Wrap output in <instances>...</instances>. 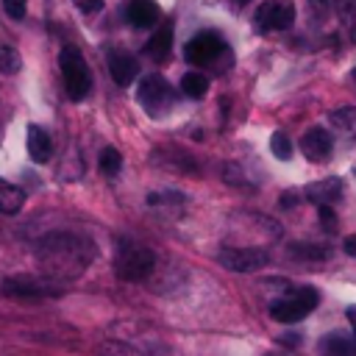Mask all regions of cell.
Returning a JSON list of instances; mask_svg holds the SVG:
<instances>
[{"instance_id":"obj_1","label":"cell","mask_w":356,"mask_h":356,"mask_svg":"<svg viewBox=\"0 0 356 356\" xmlns=\"http://www.w3.org/2000/svg\"><path fill=\"white\" fill-rule=\"evenodd\" d=\"M33 253H36L39 267L50 275V281H72V278H78L97 256L95 242L81 236V234H72V231L44 234L36 242Z\"/></svg>"},{"instance_id":"obj_2","label":"cell","mask_w":356,"mask_h":356,"mask_svg":"<svg viewBox=\"0 0 356 356\" xmlns=\"http://www.w3.org/2000/svg\"><path fill=\"white\" fill-rule=\"evenodd\" d=\"M317 303H320V295H317L314 286H298V289H292L284 298L270 303V317L275 323H286L289 325V323L303 320L309 312H314Z\"/></svg>"},{"instance_id":"obj_3","label":"cell","mask_w":356,"mask_h":356,"mask_svg":"<svg viewBox=\"0 0 356 356\" xmlns=\"http://www.w3.org/2000/svg\"><path fill=\"white\" fill-rule=\"evenodd\" d=\"M0 295L8 300H25V303H36L44 298H56L61 295V286H56L50 278H31V275H8L0 281Z\"/></svg>"},{"instance_id":"obj_4","label":"cell","mask_w":356,"mask_h":356,"mask_svg":"<svg viewBox=\"0 0 356 356\" xmlns=\"http://www.w3.org/2000/svg\"><path fill=\"white\" fill-rule=\"evenodd\" d=\"M58 67H61V75H64V86H67V97L70 100H83L92 89V75H89V67L83 61V56L78 53V47H64L61 56H58Z\"/></svg>"},{"instance_id":"obj_5","label":"cell","mask_w":356,"mask_h":356,"mask_svg":"<svg viewBox=\"0 0 356 356\" xmlns=\"http://www.w3.org/2000/svg\"><path fill=\"white\" fill-rule=\"evenodd\" d=\"M156 267V253L145 245H122L114 259V273L122 281H145Z\"/></svg>"},{"instance_id":"obj_6","label":"cell","mask_w":356,"mask_h":356,"mask_svg":"<svg viewBox=\"0 0 356 356\" xmlns=\"http://www.w3.org/2000/svg\"><path fill=\"white\" fill-rule=\"evenodd\" d=\"M253 22H256V28L261 33H267V31H286L295 22V3L292 0H264L256 8Z\"/></svg>"},{"instance_id":"obj_7","label":"cell","mask_w":356,"mask_h":356,"mask_svg":"<svg viewBox=\"0 0 356 356\" xmlns=\"http://www.w3.org/2000/svg\"><path fill=\"white\" fill-rule=\"evenodd\" d=\"M217 261L234 273H256L270 264V253L261 248H222Z\"/></svg>"},{"instance_id":"obj_8","label":"cell","mask_w":356,"mask_h":356,"mask_svg":"<svg viewBox=\"0 0 356 356\" xmlns=\"http://www.w3.org/2000/svg\"><path fill=\"white\" fill-rule=\"evenodd\" d=\"M222 50H225V42H222L220 33H214V31H200V33H195V36L186 42L184 56H186L189 64H206V61L217 58Z\"/></svg>"},{"instance_id":"obj_9","label":"cell","mask_w":356,"mask_h":356,"mask_svg":"<svg viewBox=\"0 0 356 356\" xmlns=\"http://www.w3.org/2000/svg\"><path fill=\"white\" fill-rule=\"evenodd\" d=\"M136 95H139V103L156 114L164 103H170L172 89H170V83H167L161 75H145L142 83H139V92H136Z\"/></svg>"},{"instance_id":"obj_10","label":"cell","mask_w":356,"mask_h":356,"mask_svg":"<svg viewBox=\"0 0 356 356\" xmlns=\"http://www.w3.org/2000/svg\"><path fill=\"white\" fill-rule=\"evenodd\" d=\"M300 150H303V156L309 159V161H325L328 156H331V150H334V139H331V134L325 131V128H309L303 136H300Z\"/></svg>"},{"instance_id":"obj_11","label":"cell","mask_w":356,"mask_h":356,"mask_svg":"<svg viewBox=\"0 0 356 356\" xmlns=\"http://www.w3.org/2000/svg\"><path fill=\"white\" fill-rule=\"evenodd\" d=\"M108 72H111V78H114L120 86H128V83L139 75V64H136V58H134L131 53H125V50H111V53H108Z\"/></svg>"},{"instance_id":"obj_12","label":"cell","mask_w":356,"mask_h":356,"mask_svg":"<svg viewBox=\"0 0 356 356\" xmlns=\"http://www.w3.org/2000/svg\"><path fill=\"white\" fill-rule=\"evenodd\" d=\"M28 156L36 164H44L53 156V139L42 125H28Z\"/></svg>"},{"instance_id":"obj_13","label":"cell","mask_w":356,"mask_h":356,"mask_svg":"<svg viewBox=\"0 0 356 356\" xmlns=\"http://www.w3.org/2000/svg\"><path fill=\"white\" fill-rule=\"evenodd\" d=\"M339 195H342V181L339 178H323V181L306 186V197L317 206H331L334 200H339Z\"/></svg>"},{"instance_id":"obj_14","label":"cell","mask_w":356,"mask_h":356,"mask_svg":"<svg viewBox=\"0 0 356 356\" xmlns=\"http://www.w3.org/2000/svg\"><path fill=\"white\" fill-rule=\"evenodd\" d=\"M159 19V6L156 0H131L128 3V22L136 28H147Z\"/></svg>"},{"instance_id":"obj_15","label":"cell","mask_w":356,"mask_h":356,"mask_svg":"<svg viewBox=\"0 0 356 356\" xmlns=\"http://www.w3.org/2000/svg\"><path fill=\"white\" fill-rule=\"evenodd\" d=\"M320 345H323V353L325 356H356V339L353 337H345L339 331L328 334Z\"/></svg>"},{"instance_id":"obj_16","label":"cell","mask_w":356,"mask_h":356,"mask_svg":"<svg viewBox=\"0 0 356 356\" xmlns=\"http://www.w3.org/2000/svg\"><path fill=\"white\" fill-rule=\"evenodd\" d=\"M170 50H172V28L164 25V28H159V31L150 36V42H147V56L156 58V61H164V58L170 56Z\"/></svg>"},{"instance_id":"obj_17","label":"cell","mask_w":356,"mask_h":356,"mask_svg":"<svg viewBox=\"0 0 356 356\" xmlns=\"http://www.w3.org/2000/svg\"><path fill=\"white\" fill-rule=\"evenodd\" d=\"M25 203V192L14 184L0 181V214H17Z\"/></svg>"},{"instance_id":"obj_18","label":"cell","mask_w":356,"mask_h":356,"mask_svg":"<svg viewBox=\"0 0 356 356\" xmlns=\"http://www.w3.org/2000/svg\"><path fill=\"white\" fill-rule=\"evenodd\" d=\"M286 250L292 259H303V261H323L331 256V250L325 245H314V242H292Z\"/></svg>"},{"instance_id":"obj_19","label":"cell","mask_w":356,"mask_h":356,"mask_svg":"<svg viewBox=\"0 0 356 356\" xmlns=\"http://www.w3.org/2000/svg\"><path fill=\"white\" fill-rule=\"evenodd\" d=\"M181 89H184V95L186 97H203L206 92H209V78L206 75H200V72H186L184 78H181Z\"/></svg>"},{"instance_id":"obj_20","label":"cell","mask_w":356,"mask_h":356,"mask_svg":"<svg viewBox=\"0 0 356 356\" xmlns=\"http://www.w3.org/2000/svg\"><path fill=\"white\" fill-rule=\"evenodd\" d=\"M339 22L345 28V36L356 42V0H342L339 3Z\"/></svg>"},{"instance_id":"obj_21","label":"cell","mask_w":356,"mask_h":356,"mask_svg":"<svg viewBox=\"0 0 356 356\" xmlns=\"http://www.w3.org/2000/svg\"><path fill=\"white\" fill-rule=\"evenodd\" d=\"M331 122H334L337 128H342L345 134L356 136V106H345V108L331 111Z\"/></svg>"},{"instance_id":"obj_22","label":"cell","mask_w":356,"mask_h":356,"mask_svg":"<svg viewBox=\"0 0 356 356\" xmlns=\"http://www.w3.org/2000/svg\"><path fill=\"white\" fill-rule=\"evenodd\" d=\"M19 67H22V58H19L17 47L0 44V72L3 75H14V72H19Z\"/></svg>"},{"instance_id":"obj_23","label":"cell","mask_w":356,"mask_h":356,"mask_svg":"<svg viewBox=\"0 0 356 356\" xmlns=\"http://www.w3.org/2000/svg\"><path fill=\"white\" fill-rule=\"evenodd\" d=\"M120 167H122L120 150L117 147H103V153H100V172L103 175H117Z\"/></svg>"},{"instance_id":"obj_24","label":"cell","mask_w":356,"mask_h":356,"mask_svg":"<svg viewBox=\"0 0 356 356\" xmlns=\"http://www.w3.org/2000/svg\"><path fill=\"white\" fill-rule=\"evenodd\" d=\"M270 150H273V156H278L281 161H286V159L292 156V142H289V136H286L284 131H275V134L270 136Z\"/></svg>"},{"instance_id":"obj_25","label":"cell","mask_w":356,"mask_h":356,"mask_svg":"<svg viewBox=\"0 0 356 356\" xmlns=\"http://www.w3.org/2000/svg\"><path fill=\"white\" fill-rule=\"evenodd\" d=\"M3 8L11 19H22L28 11V0H3Z\"/></svg>"},{"instance_id":"obj_26","label":"cell","mask_w":356,"mask_h":356,"mask_svg":"<svg viewBox=\"0 0 356 356\" xmlns=\"http://www.w3.org/2000/svg\"><path fill=\"white\" fill-rule=\"evenodd\" d=\"M320 225H323L328 234H334V231H337V214H334V209H331V206H320Z\"/></svg>"},{"instance_id":"obj_27","label":"cell","mask_w":356,"mask_h":356,"mask_svg":"<svg viewBox=\"0 0 356 356\" xmlns=\"http://www.w3.org/2000/svg\"><path fill=\"white\" fill-rule=\"evenodd\" d=\"M309 8H312V14L317 19H325L328 11H331V0H309Z\"/></svg>"},{"instance_id":"obj_28","label":"cell","mask_w":356,"mask_h":356,"mask_svg":"<svg viewBox=\"0 0 356 356\" xmlns=\"http://www.w3.org/2000/svg\"><path fill=\"white\" fill-rule=\"evenodd\" d=\"M83 14H97L103 8V0H72Z\"/></svg>"},{"instance_id":"obj_29","label":"cell","mask_w":356,"mask_h":356,"mask_svg":"<svg viewBox=\"0 0 356 356\" xmlns=\"http://www.w3.org/2000/svg\"><path fill=\"white\" fill-rule=\"evenodd\" d=\"M342 248H345V253H348V256H353V259H356V234H353V236H348V239L342 242Z\"/></svg>"},{"instance_id":"obj_30","label":"cell","mask_w":356,"mask_h":356,"mask_svg":"<svg viewBox=\"0 0 356 356\" xmlns=\"http://www.w3.org/2000/svg\"><path fill=\"white\" fill-rule=\"evenodd\" d=\"M345 314H348V323H350V328H353V339H356V306H348Z\"/></svg>"},{"instance_id":"obj_31","label":"cell","mask_w":356,"mask_h":356,"mask_svg":"<svg viewBox=\"0 0 356 356\" xmlns=\"http://www.w3.org/2000/svg\"><path fill=\"white\" fill-rule=\"evenodd\" d=\"M234 3H236V6H245V3H248V0H234Z\"/></svg>"},{"instance_id":"obj_32","label":"cell","mask_w":356,"mask_h":356,"mask_svg":"<svg viewBox=\"0 0 356 356\" xmlns=\"http://www.w3.org/2000/svg\"><path fill=\"white\" fill-rule=\"evenodd\" d=\"M353 78H356V70H353Z\"/></svg>"}]
</instances>
